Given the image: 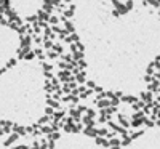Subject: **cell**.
<instances>
[{"label": "cell", "instance_id": "1", "mask_svg": "<svg viewBox=\"0 0 160 149\" xmlns=\"http://www.w3.org/2000/svg\"><path fill=\"white\" fill-rule=\"evenodd\" d=\"M72 31L94 85L139 91L160 59V10L150 0H72Z\"/></svg>", "mask_w": 160, "mask_h": 149}, {"label": "cell", "instance_id": "2", "mask_svg": "<svg viewBox=\"0 0 160 149\" xmlns=\"http://www.w3.org/2000/svg\"><path fill=\"white\" fill-rule=\"evenodd\" d=\"M23 40L21 34L15 27L0 24V69L7 67L18 56Z\"/></svg>", "mask_w": 160, "mask_h": 149}]
</instances>
